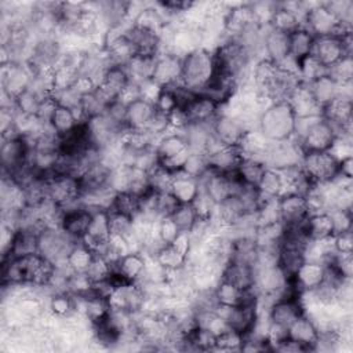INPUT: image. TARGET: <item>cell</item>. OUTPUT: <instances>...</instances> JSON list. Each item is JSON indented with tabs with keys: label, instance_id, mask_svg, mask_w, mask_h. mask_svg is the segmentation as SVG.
<instances>
[{
	"label": "cell",
	"instance_id": "obj_39",
	"mask_svg": "<svg viewBox=\"0 0 353 353\" xmlns=\"http://www.w3.org/2000/svg\"><path fill=\"white\" fill-rule=\"evenodd\" d=\"M266 168H268L266 164L259 159L243 157L236 170V174L241 182H244L247 185L256 186Z\"/></svg>",
	"mask_w": 353,
	"mask_h": 353
},
{
	"label": "cell",
	"instance_id": "obj_11",
	"mask_svg": "<svg viewBox=\"0 0 353 353\" xmlns=\"http://www.w3.org/2000/svg\"><path fill=\"white\" fill-rule=\"evenodd\" d=\"M211 131L214 138L222 146H239L247 130L243 123L226 113H218L211 121Z\"/></svg>",
	"mask_w": 353,
	"mask_h": 353
},
{
	"label": "cell",
	"instance_id": "obj_37",
	"mask_svg": "<svg viewBox=\"0 0 353 353\" xmlns=\"http://www.w3.org/2000/svg\"><path fill=\"white\" fill-rule=\"evenodd\" d=\"M50 125L54 130V132L59 138H62V137L68 135L69 132H72L77 125H80V123L77 121L72 109L57 105V108L50 119Z\"/></svg>",
	"mask_w": 353,
	"mask_h": 353
},
{
	"label": "cell",
	"instance_id": "obj_51",
	"mask_svg": "<svg viewBox=\"0 0 353 353\" xmlns=\"http://www.w3.org/2000/svg\"><path fill=\"white\" fill-rule=\"evenodd\" d=\"M207 170H208L207 156L200 152H190L182 171H185L186 174L194 178H200Z\"/></svg>",
	"mask_w": 353,
	"mask_h": 353
},
{
	"label": "cell",
	"instance_id": "obj_1",
	"mask_svg": "<svg viewBox=\"0 0 353 353\" xmlns=\"http://www.w3.org/2000/svg\"><path fill=\"white\" fill-rule=\"evenodd\" d=\"M295 114L287 101L272 102L261 113L258 131L270 142L287 141L294 137Z\"/></svg>",
	"mask_w": 353,
	"mask_h": 353
},
{
	"label": "cell",
	"instance_id": "obj_29",
	"mask_svg": "<svg viewBox=\"0 0 353 353\" xmlns=\"http://www.w3.org/2000/svg\"><path fill=\"white\" fill-rule=\"evenodd\" d=\"M170 192L175 196L179 204H192L200 192L199 179L185 171L174 172Z\"/></svg>",
	"mask_w": 353,
	"mask_h": 353
},
{
	"label": "cell",
	"instance_id": "obj_14",
	"mask_svg": "<svg viewBox=\"0 0 353 353\" xmlns=\"http://www.w3.org/2000/svg\"><path fill=\"white\" fill-rule=\"evenodd\" d=\"M280 221L285 228L301 226L309 216L306 197L298 193H285L279 197Z\"/></svg>",
	"mask_w": 353,
	"mask_h": 353
},
{
	"label": "cell",
	"instance_id": "obj_10",
	"mask_svg": "<svg viewBox=\"0 0 353 353\" xmlns=\"http://www.w3.org/2000/svg\"><path fill=\"white\" fill-rule=\"evenodd\" d=\"M303 28L314 37L336 34L339 30V22L324 3H313L303 18Z\"/></svg>",
	"mask_w": 353,
	"mask_h": 353
},
{
	"label": "cell",
	"instance_id": "obj_3",
	"mask_svg": "<svg viewBox=\"0 0 353 353\" xmlns=\"http://www.w3.org/2000/svg\"><path fill=\"white\" fill-rule=\"evenodd\" d=\"M157 161L170 172H179L189 157L190 149L181 131L167 132L160 137L154 145Z\"/></svg>",
	"mask_w": 353,
	"mask_h": 353
},
{
	"label": "cell",
	"instance_id": "obj_16",
	"mask_svg": "<svg viewBox=\"0 0 353 353\" xmlns=\"http://www.w3.org/2000/svg\"><path fill=\"white\" fill-rule=\"evenodd\" d=\"M92 216V210L85 205H77L68 211H63L61 219V230L74 241H81L85 236Z\"/></svg>",
	"mask_w": 353,
	"mask_h": 353
},
{
	"label": "cell",
	"instance_id": "obj_22",
	"mask_svg": "<svg viewBox=\"0 0 353 353\" xmlns=\"http://www.w3.org/2000/svg\"><path fill=\"white\" fill-rule=\"evenodd\" d=\"M287 335L307 352L314 349L319 338V328L316 323L305 313L288 325Z\"/></svg>",
	"mask_w": 353,
	"mask_h": 353
},
{
	"label": "cell",
	"instance_id": "obj_52",
	"mask_svg": "<svg viewBox=\"0 0 353 353\" xmlns=\"http://www.w3.org/2000/svg\"><path fill=\"white\" fill-rule=\"evenodd\" d=\"M153 103L159 112H163L167 114H171L178 109V102H176L172 87H161Z\"/></svg>",
	"mask_w": 353,
	"mask_h": 353
},
{
	"label": "cell",
	"instance_id": "obj_4",
	"mask_svg": "<svg viewBox=\"0 0 353 353\" xmlns=\"http://www.w3.org/2000/svg\"><path fill=\"white\" fill-rule=\"evenodd\" d=\"M301 167L309 179L316 185L331 182L338 174V159L330 152L303 153Z\"/></svg>",
	"mask_w": 353,
	"mask_h": 353
},
{
	"label": "cell",
	"instance_id": "obj_13",
	"mask_svg": "<svg viewBox=\"0 0 353 353\" xmlns=\"http://www.w3.org/2000/svg\"><path fill=\"white\" fill-rule=\"evenodd\" d=\"M305 314L301 295H283L277 298L268 310V319L270 323L288 328V325L298 317Z\"/></svg>",
	"mask_w": 353,
	"mask_h": 353
},
{
	"label": "cell",
	"instance_id": "obj_31",
	"mask_svg": "<svg viewBox=\"0 0 353 353\" xmlns=\"http://www.w3.org/2000/svg\"><path fill=\"white\" fill-rule=\"evenodd\" d=\"M302 226H303L305 234L312 241L325 240L334 236V226H332V221L328 211L310 214Z\"/></svg>",
	"mask_w": 353,
	"mask_h": 353
},
{
	"label": "cell",
	"instance_id": "obj_28",
	"mask_svg": "<svg viewBox=\"0 0 353 353\" xmlns=\"http://www.w3.org/2000/svg\"><path fill=\"white\" fill-rule=\"evenodd\" d=\"M39 232L30 229H17L8 251L3 256L23 258L39 252Z\"/></svg>",
	"mask_w": 353,
	"mask_h": 353
},
{
	"label": "cell",
	"instance_id": "obj_58",
	"mask_svg": "<svg viewBox=\"0 0 353 353\" xmlns=\"http://www.w3.org/2000/svg\"><path fill=\"white\" fill-rule=\"evenodd\" d=\"M353 175V157L346 156L338 160V174L336 176L345 178V179H352Z\"/></svg>",
	"mask_w": 353,
	"mask_h": 353
},
{
	"label": "cell",
	"instance_id": "obj_7",
	"mask_svg": "<svg viewBox=\"0 0 353 353\" xmlns=\"http://www.w3.org/2000/svg\"><path fill=\"white\" fill-rule=\"evenodd\" d=\"M32 141L23 135L3 138L1 143V165L3 174H11L19 167L29 163Z\"/></svg>",
	"mask_w": 353,
	"mask_h": 353
},
{
	"label": "cell",
	"instance_id": "obj_44",
	"mask_svg": "<svg viewBox=\"0 0 353 353\" xmlns=\"http://www.w3.org/2000/svg\"><path fill=\"white\" fill-rule=\"evenodd\" d=\"M327 74L334 81H336L339 85L352 84V79H353V59H352V55L343 57L335 65L328 68Z\"/></svg>",
	"mask_w": 353,
	"mask_h": 353
},
{
	"label": "cell",
	"instance_id": "obj_53",
	"mask_svg": "<svg viewBox=\"0 0 353 353\" xmlns=\"http://www.w3.org/2000/svg\"><path fill=\"white\" fill-rule=\"evenodd\" d=\"M325 263L335 268L345 279H352V274H353V254L352 252L343 254V252L335 251L327 259Z\"/></svg>",
	"mask_w": 353,
	"mask_h": 353
},
{
	"label": "cell",
	"instance_id": "obj_33",
	"mask_svg": "<svg viewBox=\"0 0 353 353\" xmlns=\"http://www.w3.org/2000/svg\"><path fill=\"white\" fill-rule=\"evenodd\" d=\"M284 232V223L281 221H276L265 225H258L254 233V239L258 248H279Z\"/></svg>",
	"mask_w": 353,
	"mask_h": 353
},
{
	"label": "cell",
	"instance_id": "obj_26",
	"mask_svg": "<svg viewBox=\"0 0 353 353\" xmlns=\"http://www.w3.org/2000/svg\"><path fill=\"white\" fill-rule=\"evenodd\" d=\"M188 120V124L211 123L219 113V106L208 97L197 94V97L185 108L181 109Z\"/></svg>",
	"mask_w": 353,
	"mask_h": 353
},
{
	"label": "cell",
	"instance_id": "obj_15",
	"mask_svg": "<svg viewBox=\"0 0 353 353\" xmlns=\"http://www.w3.org/2000/svg\"><path fill=\"white\" fill-rule=\"evenodd\" d=\"M128 83L130 77L125 70V66L112 65L106 69L102 80L99 81L95 90L108 103H112L116 99H119L121 92L128 85Z\"/></svg>",
	"mask_w": 353,
	"mask_h": 353
},
{
	"label": "cell",
	"instance_id": "obj_46",
	"mask_svg": "<svg viewBox=\"0 0 353 353\" xmlns=\"http://www.w3.org/2000/svg\"><path fill=\"white\" fill-rule=\"evenodd\" d=\"M172 221L181 232H189L199 219V215L192 204H179L171 215Z\"/></svg>",
	"mask_w": 353,
	"mask_h": 353
},
{
	"label": "cell",
	"instance_id": "obj_38",
	"mask_svg": "<svg viewBox=\"0 0 353 353\" xmlns=\"http://www.w3.org/2000/svg\"><path fill=\"white\" fill-rule=\"evenodd\" d=\"M108 211H114L135 219L139 215V196L127 190L116 192Z\"/></svg>",
	"mask_w": 353,
	"mask_h": 353
},
{
	"label": "cell",
	"instance_id": "obj_18",
	"mask_svg": "<svg viewBox=\"0 0 353 353\" xmlns=\"http://www.w3.org/2000/svg\"><path fill=\"white\" fill-rule=\"evenodd\" d=\"M148 256L142 251H130L112 263L113 274L125 281H139L146 270Z\"/></svg>",
	"mask_w": 353,
	"mask_h": 353
},
{
	"label": "cell",
	"instance_id": "obj_30",
	"mask_svg": "<svg viewBox=\"0 0 353 353\" xmlns=\"http://www.w3.org/2000/svg\"><path fill=\"white\" fill-rule=\"evenodd\" d=\"M157 55H143L135 54L130 58V61L124 65L128 73L130 81L137 84H143L152 80L154 65H156Z\"/></svg>",
	"mask_w": 353,
	"mask_h": 353
},
{
	"label": "cell",
	"instance_id": "obj_35",
	"mask_svg": "<svg viewBox=\"0 0 353 353\" xmlns=\"http://www.w3.org/2000/svg\"><path fill=\"white\" fill-rule=\"evenodd\" d=\"M48 310L57 319H69L77 314V301L68 291L52 292L48 298Z\"/></svg>",
	"mask_w": 353,
	"mask_h": 353
},
{
	"label": "cell",
	"instance_id": "obj_5",
	"mask_svg": "<svg viewBox=\"0 0 353 353\" xmlns=\"http://www.w3.org/2000/svg\"><path fill=\"white\" fill-rule=\"evenodd\" d=\"M302 156L303 152L294 138L277 142L269 141L263 156V163L268 168L281 171L284 168L301 164Z\"/></svg>",
	"mask_w": 353,
	"mask_h": 353
},
{
	"label": "cell",
	"instance_id": "obj_40",
	"mask_svg": "<svg viewBox=\"0 0 353 353\" xmlns=\"http://www.w3.org/2000/svg\"><path fill=\"white\" fill-rule=\"evenodd\" d=\"M95 254L83 241H77L66 256V266L72 272H85L92 262Z\"/></svg>",
	"mask_w": 353,
	"mask_h": 353
},
{
	"label": "cell",
	"instance_id": "obj_45",
	"mask_svg": "<svg viewBox=\"0 0 353 353\" xmlns=\"http://www.w3.org/2000/svg\"><path fill=\"white\" fill-rule=\"evenodd\" d=\"M174 174L161 167L160 164H156L150 171H148V183L149 188L154 192H170L171 182H172Z\"/></svg>",
	"mask_w": 353,
	"mask_h": 353
},
{
	"label": "cell",
	"instance_id": "obj_12",
	"mask_svg": "<svg viewBox=\"0 0 353 353\" xmlns=\"http://www.w3.org/2000/svg\"><path fill=\"white\" fill-rule=\"evenodd\" d=\"M109 239H110V229H109L108 210L94 208L88 230L81 241L87 247H90L95 255H101Z\"/></svg>",
	"mask_w": 353,
	"mask_h": 353
},
{
	"label": "cell",
	"instance_id": "obj_25",
	"mask_svg": "<svg viewBox=\"0 0 353 353\" xmlns=\"http://www.w3.org/2000/svg\"><path fill=\"white\" fill-rule=\"evenodd\" d=\"M258 294L255 288L252 290H243L236 284L221 279L214 288V296L221 307H234L244 303L252 295Z\"/></svg>",
	"mask_w": 353,
	"mask_h": 353
},
{
	"label": "cell",
	"instance_id": "obj_50",
	"mask_svg": "<svg viewBox=\"0 0 353 353\" xmlns=\"http://www.w3.org/2000/svg\"><path fill=\"white\" fill-rule=\"evenodd\" d=\"M241 345H243V335L228 328L226 331H223L216 336L215 350H223V352L241 350Z\"/></svg>",
	"mask_w": 353,
	"mask_h": 353
},
{
	"label": "cell",
	"instance_id": "obj_36",
	"mask_svg": "<svg viewBox=\"0 0 353 353\" xmlns=\"http://www.w3.org/2000/svg\"><path fill=\"white\" fill-rule=\"evenodd\" d=\"M262 199H279L284 193V181L280 171L266 168L256 185Z\"/></svg>",
	"mask_w": 353,
	"mask_h": 353
},
{
	"label": "cell",
	"instance_id": "obj_23",
	"mask_svg": "<svg viewBox=\"0 0 353 353\" xmlns=\"http://www.w3.org/2000/svg\"><path fill=\"white\" fill-rule=\"evenodd\" d=\"M154 113L156 106L152 101L138 98L125 106V125L130 130H146Z\"/></svg>",
	"mask_w": 353,
	"mask_h": 353
},
{
	"label": "cell",
	"instance_id": "obj_9",
	"mask_svg": "<svg viewBox=\"0 0 353 353\" xmlns=\"http://www.w3.org/2000/svg\"><path fill=\"white\" fill-rule=\"evenodd\" d=\"M181 76L182 57L171 51H161L156 58L152 81L159 87H171L181 83Z\"/></svg>",
	"mask_w": 353,
	"mask_h": 353
},
{
	"label": "cell",
	"instance_id": "obj_47",
	"mask_svg": "<svg viewBox=\"0 0 353 353\" xmlns=\"http://www.w3.org/2000/svg\"><path fill=\"white\" fill-rule=\"evenodd\" d=\"M324 4L342 26L352 28V22H353V1L352 0H332V1H325Z\"/></svg>",
	"mask_w": 353,
	"mask_h": 353
},
{
	"label": "cell",
	"instance_id": "obj_49",
	"mask_svg": "<svg viewBox=\"0 0 353 353\" xmlns=\"http://www.w3.org/2000/svg\"><path fill=\"white\" fill-rule=\"evenodd\" d=\"M112 273H113L112 263L102 255H95L92 262L90 263L88 269L85 270V274L90 277V280L92 283L106 280L112 276Z\"/></svg>",
	"mask_w": 353,
	"mask_h": 353
},
{
	"label": "cell",
	"instance_id": "obj_24",
	"mask_svg": "<svg viewBox=\"0 0 353 353\" xmlns=\"http://www.w3.org/2000/svg\"><path fill=\"white\" fill-rule=\"evenodd\" d=\"M263 58L279 65L288 57V34L272 29L269 25L265 26L262 39Z\"/></svg>",
	"mask_w": 353,
	"mask_h": 353
},
{
	"label": "cell",
	"instance_id": "obj_20",
	"mask_svg": "<svg viewBox=\"0 0 353 353\" xmlns=\"http://www.w3.org/2000/svg\"><path fill=\"white\" fill-rule=\"evenodd\" d=\"M205 156L208 160V168L219 174L236 172L243 159V154L237 146H219Z\"/></svg>",
	"mask_w": 353,
	"mask_h": 353
},
{
	"label": "cell",
	"instance_id": "obj_42",
	"mask_svg": "<svg viewBox=\"0 0 353 353\" xmlns=\"http://www.w3.org/2000/svg\"><path fill=\"white\" fill-rule=\"evenodd\" d=\"M46 97L34 91L33 88H26L23 92H21L15 99V108L19 114L25 116H37V112L40 109V105Z\"/></svg>",
	"mask_w": 353,
	"mask_h": 353
},
{
	"label": "cell",
	"instance_id": "obj_54",
	"mask_svg": "<svg viewBox=\"0 0 353 353\" xmlns=\"http://www.w3.org/2000/svg\"><path fill=\"white\" fill-rule=\"evenodd\" d=\"M156 232L163 244H171L181 233L171 216H164L156 223Z\"/></svg>",
	"mask_w": 353,
	"mask_h": 353
},
{
	"label": "cell",
	"instance_id": "obj_48",
	"mask_svg": "<svg viewBox=\"0 0 353 353\" xmlns=\"http://www.w3.org/2000/svg\"><path fill=\"white\" fill-rule=\"evenodd\" d=\"M327 73V69L323 68L314 58H312L310 55L306 57L305 59H302L298 65V76L301 79L302 83L309 84L313 80H316L317 77L323 76Z\"/></svg>",
	"mask_w": 353,
	"mask_h": 353
},
{
	"label": "cell",
	"instance_id": "obj_2",
	"mask_svg": "<svg viewBox=\"0 0 353 353\" xmlns=\"http://www.w3.org/2000/svg\"><path fill=\"white\" fill-rule=\"evenodd\" d=\"M215 73V59L212 50L207 47L196 48L182 57L181 83L188 88L200 92Z\"/></svg>",
	"mask_w": 353,
	"mask_h": 353
},
{
	"label": "cell",
	"instance_id": "obj_57",
	"mask_svg": "<svg viewBox=\"0 0 353 353\" xmlns=\"http://www.w3.org/2000/svg\"><path fill=\"white\" fill-rule=\"evenodd\" d=\"M332 243H334V248L336 252H353V234L352 230L347 232H341V233H335L332 236Z\"/></svg>",
	"mask_w": 353,
	"mask_h": 353
},
{
	"label": "cell",
	"instance_id": "obj_19",
	"mask_svg": "<svg viewBox=\"0 0 353 353\" xmlns=\"http://www.w3.org/2000/svg\"><path fill=\"white\" fill-rule=\"evenodd\" d=\"M295 117H317L321 116V106L314 101L310 88L305 83H299L287 99Z\"/></svg>",
	"mask_w": 353,
	"mask_h": 353
},
{
	"label": "cell",
	"instance_id": "obj_55",
	"mask_svg": "<svg viewBox=\"0 0 353 353\" xmlns=\"http://www.w3.org/2000/svg\"><path fill=\"white\" fill-rule=\"evenodd\" d=\"M331 221H332V226H334V234L335 233H341V232H347L352 230V210H330L328 211Z\"/></svg>",
	"mask_w": 353,
	"mask_h": 353
},
{
	"label": "cell",
	"instance_id": "obj_43",
	"mask_svg": "<svg viewBox=\"0 0 353 353\" xmlns=\"http://www.w3.org/2000/svg\"><path fill=\"white\" fill-rule=\"evenodd\" d=\"M108 215H109L110 234L123 237L130 243L134 233V228H135V219L114 211H108Z\"/></svg>",
	"mask_w": 353,
	"mask_h": 353
},
{
	"label": "cell",
	"instance_id": "obj_34",
	"mask_svg": "<svg viewBox=\"0 0 353 353\" xmlns=\"http://www.w3.org/2000/svg\"><path fill=\"white\" fill-rule=\"evenodd\" d=\"M314 36L305 28H299L288 34V55L299 65L302 59L310 55Z\"/></svg>",
	"mask_w": 353,
	"mask_h": 353
},
{
	"label": "cell",
	"instance_id": "obj_32",
	"mask_svg": "<svg viewBox=\"0 0 353 353\" xmlns=\"http://www.w3.org/2000/svg\"><path fill=\"white\" fill-rule=\"evenodd\" d=\"M314 101L321 106V109L341 95V85L334 81L327 73L317 77L312 83L307 84Z\"/></svg>",
	"mask_w": 353,
	"mask_h": 353
},
{
	"label": "cell",
	"instance_id": "obj_27",
	"mask_svg": "<svg viewBox=\"0 0 353 353\" xmlns=\"http://www.w3.org/2000/svg\"><path fill=\"white\" fill-rule=\"evenodd\" d=\"M221 279L230 281L243 290H252L255 285V269L250 263L229 259L222 269Z\"/></svg>",
	"mask_w": 353,
	"mask_h": 353
},
{
	"label": "cell",
	"instance_id": "obj_6",
	"mask_svg": "<svg viewBox=\"0 0 353 353\" xmlns=\"http://www.w3.org/2000/svg\"><path fill=\"white\" fill-rule=\"evenodd\" d=\"M346 55H352V51H349L345 46V36L339 37L336 34H325L314 37L310 57L314 58L323 68H331Z\"/></svg>",
	"mask_w": 353,
	"mask_h": 353
},
{
	"label": "cell",
	"instance_id": "obj_17",
	"mask_svg": "<svg viewBox=\"0 0 353 353\" xmlns=\"http://www.w3.org/2000/svg\"><path fill=\"white\" fill-rule=\"evenodd\" d=\"M125 37L134 47L135 54L159 55L161 51L160 33L130 23L125 28Z\"/></svg>",
	"mask_w": 353,
	"mask_h": 353
},
{
	"label": "cell",
	"instance_id": "obj_41",
	"mask_svg": "<svg viewBox=\"0 0 353 353\" xmlns=\"http://www.w3.org/2000/svg\"><path fill=\"white\" fill-rule=\"evenodd\" d=\"M153 259L165 270V272H171V270H176L181 269L186 265L188 256L183 255L182 252H179L172 244H165L163 245L153 256Z\"/></svg>",
	"mask_w": 353,
	"mask_h": 353
},
{
	"label": "cell",
	"instance_id": "obj_21",
	"mask_svg": "<svg viewBox=\"0 0 353 353\" xmlns=\"http://www.w3.org/2000/svg\"><path fill=\"white\" fill-rule=\"evenodd\" d=\"M324 263L305 261L291 277L295 288L302 294L317 288L324 279Z\"/></svg>",
	"mask_w": 353,
	"mask_h": 353
},
{
	"label": "cell",
	"instance_id": "obj_8",
	"mask_svg": "<svg viewBox=\"0 0 353 353\" xmlns=\"http://www.w3.org/2000/svg\"><path fill=\"white\" fill-rule=\"evenodd\" d=\"M33 72L26 62L3 63V95L15 99L21 92L29 88Z\"/></svg>",
	"mask_w": 353,
	"mask_h": 353
},
{
	"label": "cell",
	"instance_id": "obj_56",
	"mask_svg": "<svg viewBox=\"0 0 353 353\" xmlns=\"http://www.w3.org/2000/svg\"><path fill=\"white\" fill-rule=\"evenodd\" d=\"M178 205L179 203L171 192L157 193V214L160 218L171 216Z\"/></svg>",
	"mask_w": 353,
	"mask_h": 353
}]
</instances>
